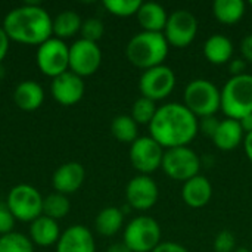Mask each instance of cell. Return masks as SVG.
Here are the masks:
<instances>
[{"label":"cell","mask_w":252,"mask_h":252,"mask_svg":"<svg viewBox=\"0 0 252 252\" xmlns=\"http://www.w3.org/2000/svg\"><path fill=\"white\" fill-rule=\"evenodd\" d=\"M220 109L230 118L241 121L244 117L252 114V75L242 74L227 80L220 90Z\"/></svg>","instance_id":"cell-4"},{"label":"cell","mask_w":252,"mask_h":252,"mask_svg":"<svg viewBox=\"0 0 252 252\" xmlns=\"http://www.w3.org/2000/svg\"><path fill=\"white\" fill-rule=\"evenodd\" d=\"M84 177H86V173L81 164L66 162L55 171L53 188L56 189L58 193H62V195L74 193L81 188Z\"/></svg>","instance_id":"cell-17"},{"label":"cell","mask_w":252,"mask_h":252,"mask_svg":"<svg viewBox=\"0 0 252 252\" xmlns=\"http://www.w3.org/2000/svg\"><path fill=\"white\" fill-rule=\"evenodd\" d=\"M50 90L56 102L65 106H71L81 100L84 94V83L81 77L66 71L53 78Z\"/></svg>","instance_id":"cell-15"},{"label":"cell","mask_w":252,"mask_h":252,"mask_svg":"<svg viewBox=\"0 0 252 252\" xmlns=\"http://www.w3.org/2000/svg\"><path fill=\"white\" fill-rule=\"evenodd\" d=\"M7 50H9V37L4 32L3 27H0V62L4 59Z\"/></svg>","instance_id":"cell-39"},{"label":"cell","mask_w":252,"mask_h":252,"mask_svg":"<svg viewBox=\"0 0 252 252\" xmlns=\"http://www.w3.org/2000/svg\"><path fill=\"white\" fill-rule=\"evenodd\" d=\"M221 93L214 83L205 78L190 81L185 89V106L196 117L205 118L220 109Z\"/></svg>","instance_id":"cell-5"},{"label":"cell","mask_w":252,"mask_h":252,"mask_svg":"<svg viewBox=\"0 0 252 252\" xmlns=\"http://www.w3.org/2000/svg\"><path fill=\"white\" fill-rule=\"evenodd\" d=\"M80 31H81L84 40L96 43L97 40L102 38L103 31H105V27H103V22L100 19H97V18H89V19H86L83 22Z\"/></svg>","instance_id":"cell-32"},{"label":"cell","mask_w":252,"mask_h":252,"mask_svg":"<svg viewBox=\"0 0 252 252\" xmlns=\"http://www.w3.org/2000/svg\"><path fill=\"white\" fill-rule=\"evenodd\" d=\"M15 224V217L12 216L10 210L7 208V205L0 204V235H7L12 233Z\"/></svg>","instance_id":"cell-34"},{"label":"cell","mask_w":252,"mask_h":252,"mask_svg":"<svg viewBox=\"0 0 252 252\" xmlns=\"http://www.w3.org/2000/svg\"><path fill=\"white\" fill-rule=\"evenodd\" d=\"M37 65L44 75L52 78L66 72L69 68V47L63 40L49 38L37 50Z\"/></svg>","instance_id":"cell-9"},{"label":"cell","mask_w":252,"mask_h":252,"mask_svg":"<svg viewBox=\"0 0 252 252\" xmlns=\"http://www.w3.org/2000/svg\"><path fill=\"white\" fill-rule=\"evenodd\" d=\"M235 252H251L248 248H245V247H241V248H236Z\"/></svg>","instance_id":"cell-43"},{"label":"cell","mask_w":252,"mask_h":252,"mask_svg":"<svg viewBox=\"0 0 252 252\" xmlns=\"http://www.w3.org/2000/svg\"><path fill=\"white\" fill-rule=\"evenodd\" d=\"M49 13L37 4H24L12 9L3 21L9 40L24 44H43L53 34Z\"/></svg>","instance_id":"cell-2"},{"label":"cell","mask_w":252,"mask_h":252,"mask_svg":"<svg viewBox=\"0 0 252 252\" xmlns=\"http://www.w3.org/2000/svg\"><path fill=\"white\" fill-rule=\"evenodd\" d=\"M137 21L140 27L143 28V31L162 32L167 25L168 15L161 4L154 3V1H146V3H142L137 12Z\"/></svg>","instance_id":"cell-20"},{"label":"cell","mask_w":252,"mask_h":252,"mask_svg":"<svg viewBox=\"0 0 252 252\" xmlns=\"http://www.w3.org/2000/svg\"><path fill=\"white\" fill-rule=\"evenodd\" d=\"M100 62L102 52L93 41L80 38L69 47V69L81 78L94 74L99 69Z\"/></svg>","instance_id":"cell-13"},{"label":"cell","mask_w":252,"mask_h":252,"mask_svg":"<svg viewBox=\"0 0 252 252\" xmlns=\"http://www.w3.org/2000/svg\"><path fill=\"white\" fill-rule=\"evenodd\" d=\"M170 44L164 37V32L142 31L136 34L127 44V59L140 69H151L164 65L168 56Z\"/></svg>","instance_id":"cell-3"},{"label":"cell","mask_w":252,"mask_h":252,"mask_svg":"<svg viewBox=\"0 0 252 252\" xmlns=\"http://www.w3.org/2000/svg\"><path fill=\"white\" fill-rule=\"evenodd\" d=\"M229 69H230V72H232L233 77L247 74V72H245V69H247V62H245V59H233V61L229 63Z\"/></svg>","instance_id":"cell-37"},{"label":"cell","mask_w":252,"mask_h":252,"mask_svg":"<svg viewBox=\"0 0 252 252\" xmlns=\"http://www.w3.org/2000/svg\"><path fill=\"white\" fill-rule=\"evenodd\" d=\"M244 149H245V154H247L248 159L252 162V133L245 136V139H244Z\"/></svg>","instance_id":"cell-41"},{"label":"cell","mask_w":252,"mask_h":252,"mask_svg":"<svg viewBox=\"0 0 252 252\" xmlns=\"http://www.w3.org/2000/svg\"><path fill=\"white\" fill-rule=\"evenodd\" d=\"M123 221H124L123 210L115 208V207H108V208H103L97 214L94 226H96V230L99 235L114 236L123 227Z\"/></svg>","instance_id":"cell-25"},{"label":"cell","mask_w":252,"mask_h":252,"mask_svg":"<svg viewBox=\"0 0 252 252\" xmlns=\"http://www.w3.org/2000/svg\"><path fill=\"white\" fill-rule=\"evenodd\" d=\"M69 201L66 198V195L62 193H52L49 195L46 199H43V216L53 219V220H59L63 219L68 213H69Z\"/></svg>","instance_id":"cell-28"},{"label":"cell","mask_w":252,"mask_h":252,"mask_svg":"<svg viewBox=\"0 0 252 252\" xmlns=\"http://www.w3.org/2000/svg\"><path fill=\"white\" fill-rule=\"evenodd\" d=\"M241 52L244 59H247L248 62H252V34L247 35L242 43H241Z\"/></svg>","instance_id":"cell-38"},{"label":"cell","mask_w":252,"mask_h":252,"mask_svg":"<svg viewBox=\"0 0 252 252\" xmlns=\"http://www.w3.org/2000/svg\"><path fill=\"white\" fill-rule=\"evenodd\" d=\"M244 130L239 121L226 118L220 121V126L213 137V142L220 151H233L244 142Z\"/></svg>","instance_id":"cell-19"},{"label":"cell","mask_w":252,"mask_h":252,"mask_svg":"<svg viewBox=\"0 0 252 252\" xmlns=\"http://www.w3.org/2000/svg\"><path fill=\"white\" fill-rule=\"evenodd\" d=\"M61 238L59 226L56 220L46 216H40L30 226V239L40 247H50Z\"/></svg>","instance_id":"cell-21"},{"label":"cell","mask_w":252,"mask_h":252,"mask_svg":"<svg viewBox=\"0 0 252 252\" xmlns=\"http://www.w3.org/2000/svg\"><path fill=\"white\" fill-rule=\"evenodd\" d=\"M81 18L74 10H63L61 12L52 22V30L56 38L63 40L75 35L81 30Z\"/></svg>","instance_id":"cell-26"},{"label":"cell","mask_w":252,"mask_h":252,"mask_svg":"<svg viewBox=\"0 0 252 252\" xmlns=\"http://www.w3.org/2000/svg\"><path fill=\"white\" fill-rule=\"evenodd\" d=\"M143 1L140 0H105L103 6L108 12L115 16L127 18L131 15H137Z\"/></svg>","instance_id":"cell-31"},{"label":"cell","mask_w":252,"mask_h":252,"mask_svg":"<svg viewBox=\"0 0 252 252\" xmlns=\"http://www.w3.org/2000/svg\"><path fill=\"white\" fill-rule=\"evenodd\" d=\"M219 126H220V121L214 115L205 117V118H201L198 121V131H201L202 134H205V136L213 139L216 131H217V128H219Z\"/></svg>","instance_id":"cell-35"},{"label":"cell","mask_w":252,"mask_h":252,"mask_svg":"<svg viewBox=\"0 0 252 252\" xmlns=\"http://www.w3.org/2000/svg\"><path fill=\"white\" fill-rule=\"evenodd\" d=\"M213 196V186L204 176H196L185 182L182 189V198L190 208L205 207Z\"/></svg>","instance_id":"cell-18"},{"label":"cell","mask_w":252,"mask_h":252,"mask_svg":"<svg viewBox=\"0 0 252 252\" xmlns=\"http://www.w3.org/2000/svg\"><path fill=\"white\" fill-rule=\"evenodd\" d=\"M250 4H251V6H252V0H251V1H250Z\"/></svg>","instance_id":"cell-44"},{"label":"cell","mask_w":252,"mask_h":252,"mask_svg":"<svg viewBox=\"0 0 252 252\" xmlns=\"http://www.w3.org/2000/svg\"><path fill=\"white\" fill-rule=\"evenodd\" d=\"M151 137L162 148L188 146L196 137L198 118L182 103L171 102L158 108L149 124Z\"/></svg>","instance_id":"cell-1"},{"label":"cell","mask_w":252,"mask_h":252,"mask_svg":"<svg viewBox=\"0 0 252 252\" xmlns=\"http://www.w3.org/2000/svg\"><path fill=\"white\" fill-rule=\"evenodd\" d=\"M176 87V75L170 66L159 65L143 71L139 80V90L142 97H148L154 102L162 100Z\"/></svg>","instance_id":"cell-10"},{"label":"cell","mask_w":252,"mask_h":252,"mask_svg":"<svg viewBox=\"0 0 252 252\" xmlns=\"http://www.w3.org/2000/svg\"><path fill=\"white\" fill-rule=\"evenodd\" d=\"M56 252H96L92 232L78 224L66 229L58 241Z\"/></svg>","instance_id":"cell-16"},{"label":"cell","mask_w":252,"mask_h":252,"mask_svg":"<svg viewBox=\"0 0 252 252\" xmlns=\"http://www.w3.org/2000/svg\"><path fill=\"white\" fill-rule=\"evenodd\" d=\"M164 148L151 136L137 137L130 148V161L143 176L157 171L162 164Z\"/></svg>","instance_id":"cell-12"},{"label":"cell","mask_w":252,"mask_h":252,"mask_svg":"<svg viewBox=\"0 0 252 252\" xmlns=\"http://www.w3.org/2000/svg\"><path fill=\"white\" fill-rule=\"evenodd\" d=\"M7 208L12 216L21 221H34L43 216V198L40 192L30 185H18L7 195Z\"/></svg>","instance_id":"cell-8"},{"label":"cell","mask_w":252,"mask_h":252,"mask_svg":"<svg viewBox=\"0 0 252 252\" xmlns=\"http://www.w3.org/2000/svg\"><path fill=\"white\" fill-rule=\"evenodd\" d=\"M161 168L170 179L177 182H188L199 174L201 159L189 146L173 148L164 151Z\"/></svg>","instance_id":"cell-7"},{"label":"cell","mask_w":252,"mask_h":252,"mask_svg":"<svg viewBox=\"0 0 252 252\" xmlns=\"http://www.w3.org/2000/svg\"><path fill=\"white\" fill-rule=\"evenodd\" d=\"M124 244L131 252H152L161 244V227L148 216L133 219L124 230Z\"/></svg>","instance_id":"cell-6"},{"label":"cell","mask_w":252,"mask_h":252,"mask_svg":"<svg viewBox=\"0 0 252 252\" xmlns=\"http://www.w3.org/2000/svg\"><path fill=\"white\" fill-rule=\"evenodd\" d=\"M159 196L157 183L148 176H137L131 179L126 188V198L131 208L146 211L152 208Z\"/></svg>","instance_id":"cell-14"},{"label":"cell","mask_w":252,"mask_h":252,"mask_svg":"<svg viewBox=\"0 0 252 252\" xmlns=\"http://www.w3.org/2000/svg\"><path fill=\"white\" fill-rule=\"evenodd\" d=\"M239 124H241V127H242V130H244V133H245V134H250V133H252V114L247 115V117H244V118L239 121Z\"/></svg>","instance_id":"cell-40"},{"label":"cell","mask_w":252,"mask_h":252,"mask_svg":"<svg viewBox=\"0 0 252 252\" xmlns=\"http://www.w3.org/2000/svg\"><path fill=\"white\" fill-rule=\"evenodd\" d=\"M158 111V106L155 105L154 100L148 99V97H139L131 108V118L137 123V124H151L155 114Z\"/></svg>","instance_id":"cell-30"},{"label":"cell","mask_w":252,"mask_h":252,"mask_svg":"<svg viewBox=\"0 0 252 252\" xmlns=\"http://www.w3.org/2000/svg\"><path fill=\"white\" fill-rule=\"evenodd\" d=\"M204 55L214 65L227 63L233 55V43L226 35L214 34L205 41Z\"/></svg>","instance_id":"cell-23"},{"label":"cell","mask_w":252,"mask_h":252,"mask_svg":"<svg viewBox=\"0 0 252 252\" xmlns=\"http://www.w3.org/2000/svg\"><path fill=\"white\" fill-rule=\"evenodd\" d=\"M13 99L22 111H35L44 100V92L41 86L34 81H22L15 89Z\"/></svg>","instance_id":"cell-22"},{"label":"cell","mask_w":252,"mask_h":252,"mask_svg":"<svg viewBox=\"0 0 252 252\" xmlns=\"http://www.w3.org/2000/svg\"><path fill=\"white\" fill-rule=\"evenodd\" d=\"M198 32V19L196 16L185 9L176 10L168 16L167 25L164 28V37L173 47H186L189 46Z\"/></svg>","instance_id":"cell-11"},{"label":"cell","mask_w":252,"mask_h":252,"mask_svg":"<svg viewBox=\"0 0 252 252\" xmlns=\"http://www.w3.org/2000/svg\"><path fill=\"white\" fill-rule=\"evenodd\" d=\"M114 137L123 143H133L137 139V123L131 115H118L111 124Z\"/></svg>","instance_id":"cell-27"},{"label":"cell","mask_w":252,"mask_h":252,"mask_svg":"<svg viewBox=\"0 0 252 252\" xmlns=\"http://www.w3.org/2000/svg\"><path fill=\"white\" fill-rule=\"evenodd\" d=\"M152 252H189L183 245L177 242H162Z\"/></svg>","instance_id":"cell-36"},{"label":"cell","mask_w":252,"mask_h":252,"mask_svg":"<svg viewBox=\"0 0 252 252\" xmlns=\"http://www.w3.org/2000/svg\"><path fill=\"white\" fill-rule=\"evenodd\" d=\"M236 239L232 232L223 230L214 239V251L216 252H235Z\"/></svg>","instance_id":"cell-33"},{"label":"cell","mask_w":252,"mask_h":252,"mask_svg":"<svg viewBox=\"0 0 252 252\" xmlns=\"http://www.w3.org/2000/svg\"><path fill=\"white\" fill-rule=\"evenodd\" d=\"M213 13L221 24L233 25L239 22L245 13V1L242 0H216L213 3Z\"/></svg>","instance_id":"cell-24"},{"label":"cell","mask_w":252,"mask_h":252,"mask_svg":"<svg viewBox=\"0 0 252 252\" xmlns=\"http://www.w3.org/2000/svg\"><path fill=\"white\" fill-rule=\"evenodd\" d=\"M0 252H34V245L30 238L12 232L0 236Z\"/></svg>","instance_id":"cell-29"},{"label":"cell","mask_w":252,"mask_h":252,"mask_svg":"<svg viewBox=\"0 0 252 252\" xmlns=\"http://www.w3.org/2000/svg\"><path fill=\"white\" fill-rule=\"evenodd\" d=\"M106 252H131L128 248H127V245L124 244V242H120V244H114V245H111Z\"/></svg>","instance_id":"cell-42"}]
</instances>
